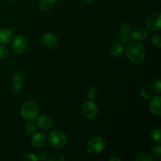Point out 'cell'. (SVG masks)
I'll return each instance as SVG.
<instances>
[{"mask_svg":"<svg viewBox=\"0 0 161 161\" xmlns=\"http://www.w3.org/2000/svg\"><path fill=\"white\" fill-rule=\"evenodd\" d=\"M126 53L127 58L135 64H142L146 59V50L140 42H132L128 44Z\"/></svg>","mask_w":161,"mask_h":161,"instance_id":"obj_1","label":"cell"},{"mask_svg":"<svg viewBox=\"0 0 161 161\" xmlns=\"http://www.w3.org/2000/svg\"><path fill=\"white\" fill-rule=\"evenodd\" d=\"M39 108L36 102H27L20 108V115L25 120L32 121L38 117Z\"/></svg>","mask_w":161,"mask_h":161,"instance_id":"obj_2","label":"cell"},{"mask_svg":"<svg viewBox=\"0 0 161 161\" xmlns=\"http://www.w3.org/2000/svg\"><path fill=\"white\" fill-rule=\"evenodd\" d=\"M104 146H105V142L101 137H93L88 141L86 144V149L89 153L92 155H97L103 150Z\"/></svg>","mask_w":161,"mask_h":161,"instance_id":"obj_3","label":"cell"},{"mask_svg":"<svg viewBox=\"0 0 161 161\" xmlns=\"http://www.w3.org/2000/svg\"><path fill=\"white\" fill-rule=\"evenodd\" d=\"M48 142L50 146L56 149H61L65 146L67 143L65 135L60 131L52 132L48 137Z\"/></svg>","mask_w":161,"mask_h":161,"instance_id":"obj_4","label":"cell"},{"mask_svg":"<svg viewBox=\"0 0 161 161\" xmlns=\"http://www.w3.org/2000/svg\"><path fill=\"white\" fill-rule=\"evenodd\" d=\"M98 107L93 101L85 102L82 107V113L83 116L88 119H93L98 115Z\"/></svg>","mask_w":161,"mask_h":161,"instance_id":"obj_5","label":"cell"},{"mask_svg":"<svg viewBox=\"0 0 161 161\" xmlns=\"http://www.w3.org/2000/svg\"><path fill=\"white\" fill-rule=\"evenodd\" d=\"M161 25V14L159 12L151 14L146 20V26L150 31H159Z\"/></svg>","mask_w":161,"mask_h":161,"instance_id":"obj_6","label":"cell"},{"mask_svg":"<svg viewBox=\"0 0 161 161\" xmlns=\"http://www.w3.org/2000/svg\"><path fill=\"white\" fill-rule=\"evenodd\" d=\"M28 46V42L25 36H18L14 39L12 43V49L14 53L20 54L25 51Z\"/></svg>","mask_w":161,"mask_h":161,"instance_id":"obj_7","label":"cell"},{"mask_svg":"<svg viewBox=\"0 0 161 161\" xmlns=\"http://www.w3.org/2000/svg\"><path fill=\"white\" fill-rule=\"evenodd\" d=\"M41 42L47 48H53L58 44V38L51 32H46L41 37Z\"/></svg>","mask_w":161,"mask_h":161,"instance_id":"obj_8","label":"cell"},{"mask_svg":"<svg viewBox=\"0 0 161 161\" xmlns=\"http://www.w3.org/2000/svg\"><path fill=\"white\" fill-rule=\"evenodd\" d=\"M161 97L160 95H155L151 98L149 102V109L151 113L155 116H160L161 115V108H160Z\"/></svg>","mask_w":161,"mask_h":161,"instance_id":"obj_9","label":"cell"},{"mask_svg":"<svg viewBox=\"0 0 161 161\" xmlns=\"http://www.w3.org/2000/svg\"><path fill=\"white\" fill-rule=\"evenodd\" d=\"M47 141H48V137L45 133H42V132H39V133L36 132L35 135H32V138H31V144L35 147H42L45 146Z\"/></svg>","mask_w":161,"mask_h":161,"instance_id":"obj_10","label":"cell"},{"mask_svg":"<svg viewBox=\"0 0 161 161\" xmlns=\"http://www.w3.org/2000/svg\"><path fill=\"white\" fill-rule=\"evenodd\" d=\"M36 124L42 130H47L53 125V119L50 116L41 115L36 119Z\"/></svg>","mask_w":161,"mask_h":161,"instance_id":"obj_11","label":"cell"},{"mask_svg":"<svg viewBox=\"0 0 161 161\" xmlns=\"http://www.w3.org/2000/svg\"><path fill=\"white\" fill-rule=\"evenodd\" d=\"M148 31L144 28H137L131 32V37L137 41L145 40L148 37Z\"/></svg>","mask_w":161,"mask_h":161,"instance_id":"obj_12","label":"cell"},{"mask_svg":"<svg viewBox=\"0 0 161 161\" xmlns=\"http://www.w3.org/2000/svg\"><path fill=\"white\" fill-rule=\"evenodd\" d=\"M14 34L12 31L8 28L0 30V43L1 44H8L12 41Z\"/></svg>","mask_w":161,"mask_h":161,"instance_id":"obj_13","label":"cell"},{"mask_svg":"<svg viewBox=\"0 0 161 161\" xmlns=\"http://www.w3.org/2000/svg\"><path fill=\"white\" fill-rule=\"evenodd\" d=\"M109 52L112 56L119 57L122 55L123 52H124V47L120 43H114L110 47Z\"/></svg>","mask_w":161,"mask_h":161,"instance_id":"obj_14","label":"cell"},{"mask_svg":"<svg viewBox=\"0 0 161 161\" xmlns=\"http://www.w3.org/2000/svg\"><path fill=\"white\" fill-rule=\"evenodd\" d=\"M56 0H40V8L45 12L50 11L54 6Z\"/></svg>","mask_w":161,"mask_h":161,"instance_id":"obj_15","label":"cell"},{"mask_svg":"<svg viewBox=\"0 0 161 161\" xmlns=\"http://www.w3.org/2000/svg\"><path fill=\"white\" fill-rule=\"evenodd\" d=\"M152 159L154 160L160 161L161 160V147L160 146H155L151 150Z\"/></svg>","mask_w":161,"mask_h":161,"instance_id":"obj_16","label":"cell"},{"mask_svg":"<svg viewBox=\"0 0 161 161\" xmlns=\"http://www.w3.org/2000/svg\"><path fill=\"white\" fill-rule=\"evenodd\" d=\"M25 130H26V133L28 135L32 136L33 135H35L37 132V126L35 123H28L26 125V127H25Z\"/></svg>","mask_w":161,"mask_h":161,"instance_id":"obj_17","label":"cell"},{"mask_svg":"<svg viewBox=\"0 0 161 161\" xmlns=\"http://www.w3.org/2000/svg\"><path fill=\"white\" fill-rule=\"evenodd\" d=\"M152 138L154 142L157 143H160L161 142V135L160 128H155L152 132Z\"/></svg>","mask_w":161,"mask_h":161,"instance_id":"obj_18","label":"cell"},{"mask_svg":"<svg viewBox=\"0 0 161 161\" xmlns=\"http://www.w3.org/2000/svg\"><path fill=\"white\" fill-rule=\"evenodd\" d=\"M9 54V49L4 46H0V58L1 59H6L8 58Z\"/></svg>","mask_w":161,"mask_h":161,"instance_id":"obj_19","label":"cell"},{"mask_svg":"<svg viewBox=\"0 0 161 161\" xmlns=\"http://www.w3.org/2000/svg\"><path fill=\"white\" fill-rule=\"evenodd\" d=\"M152 43L157 48H160L161 47V38L160 35L156 34L152 37Z\"/></svg>","mask_w":161,"mask_h":161,"instance_id":"obj_20","label":"cell"},{"mask_svg":"<svg viewBox=\"0 0 161 161\" xmlns=\"http://www.w3.org/2000/svg\"><path fill=\"white\" fill-rule=\"evenodd\" d=\"M120 29H121V33L128 35V33L130 32V30H131V25H130L129 23H127V22H125V23L122 24Z\"/></svg>","mask_w":161,"mask_h":161,"instance_id":"obj_21","label":"cell"},{"mask_svg":"<svg viewBox=\"0 0 161 161\" xmlns=\"http://www.w3.org/2000/svg\"><path fill=\"white\" fill-rule=\"evenodd\" d=\"M49 160L50 161H64L65 160V158H64V156L61 153H53L51 157L49 158Z\"/></svg>","mask_w":161,"mask_h":161,"instance_id":"obj_22","label":"cell"},{"mask_svg":"<svg viewBox=\"0 0 161 161\" xmlns=\"http://www.w3.org/2000/svg\"><path fill=\"white\" fill-rule=\"evenodd\" d=\"M87 96L91 101L94 100V99H96V97H97V91L95 88H91V89L88 91Z\"/></svg>","mask_w":161,"mask_h":161,"instance_id":"obj_23","label":"cell"},{"mask_svg":"<svg viewBox=\"0 0 161 161\" xmlns=\"http://www.w3.org/2000/svg\"><path fill=\"white\" fill-rule=\"evenodd\" d=\"M136 161H153L152 157H149V155L146 153H141L136 157L135 159Z\"/></svg>","mask_w":161,"mask_h":161,"instance_id":"obj_24","label":"cell"},{"mask_svg":"<svg viewBox=\"0 0 161 161\" xmlns=\"http://www.w3.org/2000/svg\"><path fill=\"white\" fill-rule=\"evenodd\" d=\"M153 88L154 91L157 93H160L161 91V83H160V79L158 78L153 82Z\"/></svg>","mask_w":161,"mask_h":161,"instance_id":"obj_25","label":"cell"},{"mask_svg":"<svg viewBox=\"0 0 161 161\" xmlns=\"http://www.w3.org/2000/svg\"><path fill=\"white\" fill-rule=\"evenodd\" d=\"M22 160H31V161H38V157L35 155L34 153H29L25 155V157L22 158Z\"/></svg>","mask_w":161,"mask_h":161,"instance_id":"obj_26","label":"cell"},{"mask_svg":"<svg viewBox=\"0 0 161 161\" xmlns=\"http://www.w3.org/2000/svg\"><path fill=\"white\" fill-rule=\"evenodd\" d=\"M48 159V153L47 152H42L38 156V160H47Z\"/></svg>","mask_w":161,"mask_h":161,"instance_id":"obj_27","label":"cell"},{"mask_svg":"<svg viewBox=\"0 0 161 161\" xmlns=\"http://www.w3.org/2000/svg\"><path fill=\"white\" fill-rule=\"evenodd\" d=\"M110 161H114V160H117V161H120V159L118 158V157H113L109 160Z\"/></svg>","mask_w":161,"mask_h":161,"instance_id":"obj_28","label":"cell"},{"mask_svg":"<svg viewBox=\"0 0 161 161\" xmlns=\"http://www.w3.org/2000/svg\"><path fill=\"white\" fill-rule=\"evenodd\" d=\"M84 1L87 3H91L93 1H94V0H84Z\"/></svg>","mask_w":161,"mask_h":161,"instance_id":"obj_29","label":"cell"},{"mask_svg":"<svg viewBox=\"0 0 161 161\" xmlns=\"http://www.w3.org/2000/svg\"><path fill=\"white\" fill-rule=\"evenodd\" d=\"M6 1H12V0H6Z\"/></svg>","mask_w":161,"mask_h":161,"instance_id":"obj_30","label":"cell"}]
</instances>
